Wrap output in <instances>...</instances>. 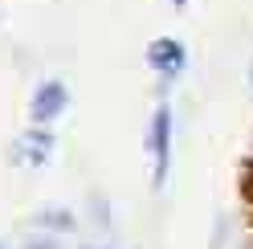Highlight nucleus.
I'll use <instances>...</instances> for the list:
<instances>
[{"mask_svg":"<svg viewBox=\"0 0 253 249\" xmlns=\"http://www.w3.org/2000/svg\"><path fill=\"white\" fill-rule=\"evenodd\" d=\"M168 106L155 111V123H151V151H155V188H164L168 184V147H171V135H168Z\"/></svg>","mask_w":253,"mask_h":249,"instance_id":"f257e3e1","label":"nucleus"},{"mask_svg":"<svg viewBox=\"0 0 253 249\" xmlns=\"http://www.w3.org/2000/svg\"><path fill=\"white\" fill-rule=\"evenodd\" d=\"M61 111H66V86H61V82H45L37 90V98H33V119L37 123H49Z\"/></svg>","mask_w":253,"mask_h":249,"instance_id":"f03ea898","label":"nucleus"},{"mask_svg":"<svg viewBox=\"0 0 253 249\" xmlns=\"http://www.w3.org/2000/svg\"><path fill=\"white\" fill-rule=\"evenodd\" d=\"M147 61H151L160 74H176V70L184 66V45H180V41H155L151 53H147Z\"/></svg>","mask_w":253,"mask_h":249,"instance_id":"7ed1b4c3","label":"nucleus"},{"mask_svg":"<svg viewBox=\"0 0 253 249\" xmlns=\"http://www.w3.org/2000/svg\"><path fill=\"white\" fill-rule=\"evenodd\" d=\"M45 151H49V135H29V155L45 160Z\"/></svg>","mask_w":253,"mask_h":249,"instance_id":"20e7f679","label":"nucleus"},{"mask_svg":"<svg viewBox=\"0 0 253 249\" xmlns=\"http://www.w3.org/2000/svg\"><path fill=\"white\" fill-rule=\"evenodd\" d=\"M176 4H184V0H176Z\"/></svg>","mask_w":253,"mask_h":249,"instance_id":"39448f33","label":"nucleus"}]
</instances>
